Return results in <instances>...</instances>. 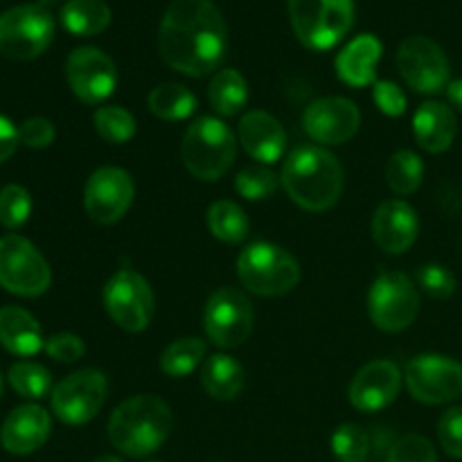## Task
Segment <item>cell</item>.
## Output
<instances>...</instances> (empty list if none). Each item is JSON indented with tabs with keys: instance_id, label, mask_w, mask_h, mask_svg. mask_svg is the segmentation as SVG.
I'll return each instance as SVG.
<instances>
[{
	"instance_id": "cell-1",
	"label": "cell",
	"mask_w": 462,
	"mask_h": 462,
	"mask_svg": "<svg viewBox=\"0 0 462 462\" xmlns=\"http://www.w3.org/2000/svg\"><path fill=\"white\" fill-rule=\"evenodd\" d=\"M158 52L176 72L206 77L228 52V27L212 0H171L158 27Z\"/></svg>"
},
{
	"instance_id": "cell-2",
	"label": "cell",
	"mask_w": 462,
	"mask_h": 462,
	"mask_svg": "<svg viewBox=\"0 0 462 462\" xmlns=\"http://www.w3.org/2000/svg\"><path fill=\"white\" fill-rule=\"evenodd\" d=\"M289 199L307 212H325L337 206L343 194V167L332 152L323 147H298L280 171Z\"/></svg>"
},
{
	"instance_id": "cell-3",
	"label": "cell",
	"mask_w": 462,
	"mask_h": 462,
	"mask_svg": "<svg viewBox=\"0 0 462 462\" xmlns=\"http://www.w3.org/2000/svg\"><path fill=\"white\" fill-rule=\"evenodd\" d=\"M174 429L170 404L156 395L122 402L108 420V440L129 458H144L161 449Z\"/></svg>"
},
{
	"instance_id": "cell-4",
	"label": "cell",
	"mask_w": 462,
	"mask_h": 462,
	"mask_svg": "<svg viewBox=\"0 0 462 462\" xmlns=\"http://www.w3.org/2000/svg\"><path fill=\"white\" fill-rule=\"evenodd\" d=\"M183 165L194 179L212 183L228 174L237 156V138L224 120L201 116L188 126L180 144Z\"/></svg>"
},
{
	"instance_id": "cell-5",
	"label": "cell",
	"mask_w": 462,
	"mask_h": 462,
	"mask_svg": "<svg viewBox=\"0 0 462 462\" xmlns=\"http://www.w3.org/2000/svg\"><path fill=\"white\" fill-rule=\"evenodd\" d=\"M239 282L262 298H278L300 282V264L282 246L271 242L248 244L237 257Z\"/></svg>"
},
{
	"instance_id": "cell-6",
	"label": "cell",
	"mask_w": 462,
	"mask_h": 462,
	"mask_svg": "<svg viewBox=\"0 0 462 462\" xmlns=\"http://www.w3.org/2000/svg\"><path fill=\"white\" fill-rule=\"evenodd\" d=\"M298 41L311 50L341 43L355 25V0H287Z\"/></svg>"
},
{
	"instance_id": "cell-7",
	"label": "cell",
	"mask_w": 462,
	"mask_h": 462,
	"mask_svg": "<svg viewBox=\"0 0 462 462\" xmlns=\"http://www.w3.org/2000/svg\"><path fill=\"white\" fill-rule=\"evenodd\" d=\"M54 39V18L41 3L18 5L0 14V54L14 61L41 57Z\"/></svg>"
},
{
	"instance_id": "cell-8",
	"label": "cell",
	"mask_w": 462,
	"mask_h": 462,
	"mask_svg": "<svg viewBox=\"0 0 462 462\" xmlns=\"http://www.w3.org/2000/svg\"><path fill=\"white\" fill-rule=\"evenodd\" d=\"M104 310L120 329L144 332L156 314V296L144 275L134 269H120L104 284Z\"/></svg>"
},
{
	"instance_id": "cell-9",
	"label": "cell",
	"mask_w": 462,
	"mask_h": 462,
	"mask_svg": "<svg viewBox=\"0 0 462 462\" xmlns=\"http://www.w3.org/2000/svg\"><path fill=\"white\" fill-rule=\"evenodd\" d=\"M368 314L377 329L388 334L404 332L420 314V291L402 271H383L374 278L368 293Z\"/></svg>"
},
{
	"instance_id": "cell-10",
	"label": "cell",
	"mask_w": 462,
	"mask_h": 462,
	"mask_svg": "<svg viewBox=\"0 0 462 462\" xmlns=\"http://www.w3.org/2000/svg\"><path fill=\"white\" fill-rule=\"evenodd\" d=\"M52 282L48 260L30 239L5 235L0 239V287L21 298L43 296Z\"/></svg>"
},
{
	"instance_id": "cell-11",
	"label": "cell",
	"mask_w": 462,
	"mask_h": 462,
	"mask_svg": "<svg viewBox=\"0 0 462 462\" xmlns=\"http://www.w3.org/2000/svg\"><path fill=\"white\" fill-rule=\"evenodd\" d=\"M253 323H255V310L239 289L221 287L208 298L203 328L208 341L221 350H235L244 346L253 334Z\"/></svg>"
},
{
	"instance_id": "cell-12",
	"label": "cell",
	"mask_w": 462,
	"mask_h": 462,
	"mask_svg": "<svg viewBox=\"0 0 462 462\" xmlns=\"http://www.w3.org/2000/svg\"><path fill=\"white\" fill-rule=\"evenodd\" d=\"M108 382L106 374L95 368L77 370L52 388L50 404L52 413L68 427H81L97 418L106 404Z\"/></svg>"
},
{
	"instance_id": "cell-13",
	"label": "cell",
	"mask_w": 462,
	"mask_h": 462,
	"mask_svg": "<svg viewBox=\"0 0 462 462\" xmlns=\"http://www.w3.org/2000/svg\"><path fill=\"white\" fill-rule=\"evenodd\" d=\"M404 383L422 404H449L462 395V364L451 356L420 355L406 364Z\"/></svg>"
},
{
	"instance_id": "cell-14",
	"label": "cell",
	"mask_w": 462,
	"mask_h": 462,
	"mask_svg": "<svg viewBox=\"0 0 462 462\" xmlns=\"http://www.w3.org/2000/svg\"><path fill=\"white\" fill-rule=\"evenodd\" d=\"M397 68L415 93L436 95L449 86L451 66L445 50L427 36H409L397 50Z\"/></svg>"
},
{
	"instance_id": "cell-15",
	"label": "cell",
	"mask_w": 462,
	"mask_h": 462,
	"mask_svg": "<svg viewBox=\"0 0 462 462\" xmlns=\"http://www.w3.org/2000/svg\"><path fill=\"white\" fill-rule=\"evenodd\" d=\"M66 79L79 102L99 106L117 88V68L106 52L93 45H84L68 54Z\"/></svg>"
},
{
	"instance_id": "cell-16",
	"label": "cell",
	"mask_w": 462,
	"mask_h": 462,
	"mask_svg": "<svg viewBox=\"0 0 462 462\" xmlns=\"http://www.w3.org/2000/svg\"><path fill=\"white\" fill-rule=\"evenodd\" d=\"M135 197L134 179L122 167H99L84 185V210L99 226L117 224Z\"/></svg>"
},
{
	"instance_id": "cell-17",
	"label": "cell",
	"mask_w": 462,
	"mask_h": 462,
	"mask_svg": "<svg viewBox=\"0 0 462 462\" xmlns=\"http://www.w3.org/2000/svg\"><path fill=\"white\" fill-rule=\"evenodd\" d=\"M361 111L347 97H323L307 106L302 129L320 147L346 144L359 134Z\"/></svg>"
},
{
	"instance_id": "cell-18",
	"label": "cell",
	"mask_w": 462,
	"mask_h": 462,
	"mask_svg": "<svg viewBox=\"0 0 462 462\" xmlns=\"http://www.w3.org/2000/svg\"><path fill=\"white\" fill-rule=\"evenodd\" d=\"M402 382H404V374L395 361H370L355 374L347 397H350V404L361 413H377L397 400Z\"/></svg>"
},
{
	"instance_id": "cell-19",
	"label": "cell",
	"mask_w": 462,
	"mask_h": 462,
	"mask_svg": "<svg viewBox=\"0 0 462 462\" xmlns=\"http://www.w3.org/2000/svg\"><path fill=\"white\" fill-rule=\"evenodd\" d=\"M373 242L388 255H402L415 244L420 233L418 212L402 199L383 201L374 210L373 224H370Z\"/></svg>"
},
{
	"instance_id": "cell-20",
	"label": "cell",
	"mask_w": 462,
	"mask_h": 462,
	"mask_svg": "<svg viewBox=\"0 0 462 462\" xmlns=\"http://www.w3.org/2000/svg\"><path fill=\"white\" fill-rule=\"evenodd\" d=\"M50 431H52V420L43 406H18L5 418L0 429V445L7 454L30 456L48 442Z\"/></svg>"
},
{
	"instance_id": "cell-21",
	"label": "cell",
	"mask_w": 462,
	"mask_h": 462,
	"mask_svg": "<svg viewBox=\"0 0 462 462\" xmlns=\"http://www.w3.org/2000/svg\"><path fill=\"white\" fill-rule=\"evenodd\" d=\"M237 138L244 152L262 165L278 162L287 149V131L278 117L266 111H248L239 120Z\"/></svg>"
},
{
	"instance_id": "cell-22",
	"label": "cell",
	"mask_w": 462,
	"mask_h": 462,
	"mask_svg": "<svg viewBox=\"0 0 462 462\" xmlns=\"http://www.w3.org/2000/svg\"><path fill=\"white\" fill-rule=\"evenodd\" d=\"M383 45L377 36L359 34L352 39L337 57V75L352 88H365L377 81V63Z\"/></svg>"
},
{
	"instance_id": "cell-23",
	"label": "cell",
	"mask_w": 462,
	"mask_h": 462,
	"mask_svg": "<svg viewBox=\"0 0 462 462\" xmlns=\"http://www.w3.org/2000/svg\"><path fill=\"white\" fill-rule=\"evenodd\" d=\"M458 134L456 113L442 102H424L413 116V135L429 153H442L454 144Z\"/></svg>"
},
{
	"instance_id": "cell-24",
	"label": "cell",
	"mask_w": 462,
	"mask_h": 462,
	"mask_svg": "<svg viewBox=\"0 0 462 462\" xmlns=\"http://www.w3.org/2000/svg\"><path fill=\"white\" fill-rule=\"evenodd\" d=\"M0 346L16 356H34L45 347L41 325L21 307L0 310Z\"/></svg>"
},
{
	"instance_id": "cell-25",
	"label": "cell",
	"mask_w": 462,
	"mask_h": 462,
	"mask_svg": "<svg viewBox=\"0 0 462 462\" xmlns=\"http://www.w3.org/2000/svg\"><path fill=\"white\" fill-rule=\"evenodd\" d=\"M203 391L219 402H233L246 386V373L237 359L228 355H212L201 368Z\"/></svg>"
},
{
	"instance_id": "cell-26",
	"label": "cell",
	"mask_w": 462,
	"mask_h": 462,
	"mask_svg": "<svg viewBox=\"0 0 462 462\" xmlns=\"http://www.w3.org/2000/svg\"><path fill=\"white\" fill-rule=\"evenodd\" d=\"M59 16L75 36H97L111 25V7L104 0H68Z\"/></svg>"
},
{
	"instance_id": "cell-27",
	"label": "cell",
	"mask_w": 462,
	"mask_h": 462,
	"mask_svg": "<svg viewBox=\"0 0 462 462\" xmlns=\"http://www.w3.org/2000/svg\"><path fill=\"white\" fill-rule=\"evenodd\" d=\"M208 99L221 117L239 116L248 104V84L242 72L235 68L217 72L208 86Z\"/></svg>"
},
{
	"instance_id": "cell-28",
	"label": "cell",
	"mask_w": 462,
	"mask_h": 462,
	"mask_svg": "<svg viewBox=\"0 0 462 462\" xmlns=\"http://www.w3.org/2000/svg\"><path fill=\"white\" fill-rule=\"evenodd\" d=\"M147 106L158 120L180 122L188 120L197 111V97L192 90L176 81H165V84L153 86L147 97Z\"/></svg>"
},
{
	"instance_id": "cell-29",
	"label": "cell",
	"mask_w": 462,
	"mask_h": 462,
	"mask_svg": "<svg viewBox=\"0 0 462 462\" xmlns=\"http://www.w3.org/2000/svg\"><path fill=\"white\" fill-rule=\"evenodd\" d=\"M208 230L224 244H242L248 237V217L235 201L221 199L208 208Z\"/></svg>"
},
{
	"instance_id": "cell-30",
	"label": "cell",
	"mask_w": 462,
	"mask_h": 462,
	"mask_svg": "<svg viewBox=\"0 0 462 462\" xmlns=\"http://www.w3.org/2000/svg\"><path fill=\"white\" fill-rule=\"evenodd\" d=\"M208 346L203 338L185 337L170 343L161 355V370L171 379H183L192 374L206 361Z\"/></svg>"
},
{
	"instance_id": "cell-31",
	"label": "cell",
	"mask_w": 462,
	"mask_h": 462,
	"mask_svg": "<svg viewBox=\"0 0 462 462\" xmlns=\"http://www.w3.org/2000/svg\"><path fill=\"white\" fill-rule=\"evenodd\" d=\"M424 180V162L411 149H400L386 165V183L400 197L418 192Z\"/></svg>"
},
{
	"instance_id": "cell-32",
	"label": "cell",
	"mask_w": 462,
	"mask_h": 462,
	"mask_svg": "<svg viewBox=\"0 0 462 462\" xmlns=\"http://www.w3.org/2000/svg\"><path fill=\"white\" fill-rule=\"evenodd\" d=\"M95 131L108 144H126L134 140L138 125L135 117L122 106H99L93 116Z\"/></svg>"
},
{
	"instance_id": "cell-33",
	"label": "cell",
	"mask_w": 462,
	"mask_h": 462,
	"mask_svg": "<svg viewBox=\"0 0 462 462\" xmlns=\"http://www.w3.org/2000/svg\"><path fill=\"white\" fill-rule=\"evenodd\" d=\"M9 386L25 400H41L52 388V377H50L48 368L34 361H18L9 368Z\"/></svg>"
},
{
	"instance_id": "cell-34",
	"label": "cell",
	"mask_w": 462,
	"mask_h": 462,
	"mask_svg": "<svg viewBox=\"0 0 462 462\" xmlns=\"http://www.w3.org/2000/svg\"><path fill=\"white\" fill-rule=\"evenodd\" d=\"M280 176L266 165H253L235 176V189L246 201H264L271 199L280 188Z\"/></svg>"
},
{
	"instance_id": "cell-35",
	"label": "cell",
	"mask_w": 462,
	"mask_h": 462,
	"mask_svg": "<svg viewBox=\"0 0 462 462\" xmlns=\"http://www.w3.org/2000/svg\"><path fill=\"white\" fill-rule=\"evenodd\" d=\"M32 215V197L23 185H5L0 189V226L18 230L27 224Z\"/></svg>"
},
{
	"instance_id": "cell-36",
	"label": "cell",
	"mask_w": 462,
	"mask_h": 462,
	"mask_svg": "<svg viewBox=\"0 0 462 462\" xmlns=\"http://www.w3.org/2000/svg\"><path fill=\"white\" fill-rule=\"evenodd\" d=\"M332 451L341 462H365L370 454V438L359 424H341L332 436Z\"/></svg>"
},
{
	"instance_id": "cell-37",
	"label": "cell",
	"mask_w": 462,
	"mask_h": 462,
	"mask_svg": "<svg viewBox=\"0 0 462 462\" xmlns=\"http://www.w3.org/2000/svg\"><path fill=\"white\" fill-rule=\"evenodd\" d=\"M415 282L436 300H447L456 293V275L445 264H436V262L420 266L415 271Z\"/></svg>"
},
{
	"instance_id": "cell-38",
	"label": "cell",
	"mask_w": 462,
	"mask_h": 462,
	"mask_svg": "<svg viewBox=\"0 0 462 462\" xmlns=\"http://www.w3.org/2000/svg\"><path fill=\"white\" fill-rule=\"evenodd\" d=\"M386 462H438V454L424 436L406 433L393 442Z\"/></svg>"
},
{
	"instance_id": "cell-39",
	"label": "cell",
	"mask_w": 462,
	"mask_h": 462,
	"mask_svg": "<svg viewBox=\"0 0 462 462\" xmlns=\"http://www.w3.org/2000/svg\"><path fill=\"white\" fill-rule=\"evenodd\" d=\"M438 440L445 454L462 460V406L445 411L438 422Z\"/></svg>"
},
{
	"instance_id": "cell-40",
	"label": "cell",
	"mask_w": 462,
	"mask_h": 462,
	"mask_svg": "<svg viewBox=\"0 0 462 462\" xmlns=\"http://www.w3.org/2000/svg\"><path fill=\"white\" fill-rule=\"evenodd\" d=\"M373 99L377 104L379 111L388 117H400L406 113L409 99H406L404 90L393 81H374L373 84Z\"/></svg>"
},
{
	"instance_id": "cell-41",
	"label": "cell",
	"mask_w": 462,
	"mask_h": 462,
	"mask_svg": "<svg viewBox=\"0 0 462 462\" xmlns=\"http://www.w3.org/2000/svg\"><path fill=\"white\" fill-rule=\"evenodd\" d=\"M45 352L59 364H75L86 355V346L77 334L59 332L45 341Z\"/></svg>"
},
{
	"instance_id": "cell-42",
	"label": "cell",
	"mask_w": 462,
	"mask_h": 462,
	"mask_svg": "<svg viewBox=\"0 0 462 462\" xmlns=\"http://www.w3.org/2000/svg\"><path fill=\"white\" fill-rule=\"evenodd\" d=\"M21 144L30 149H48L57 138V129L48 117H30L18 126Z\"/></svg>"
},
{
	"instance_id": "cell-43",
	"label": "cell",
	"mask_w": 462,
	"mask_h": 462,
	"mask_svg": "<svg viewBox=\"0 0 462 462\" xmlns=\"http://www.w3.org/2000/svg\"><path fill=\"white\" fill-rule=\"evenodd\" d=\"M21 144V135L9 117L0 116V165L14 156L16 147Z\"/></svg>"
},
{
	"instance_id": "cell-44",
	"label": "cell",
	"mask_w": 462,
	"mask_h": 462,
	"mask_svg": "<svg viewBox=\"0 0 462 462\" xmlns=\"http://www.w3.org/2000/svg\"><path fill=\"white\" fill-rule=\"evenodd\" d=\"M447 97L462 113V79L449 81V86H447Z\"/></svg>"
},
{
	"instance_id": "cell-45",
	"label": "cell",
	"mask_w": 462,
	"mask_h": 462,
	"mask_svg": "<svg viewBox=\"0 0 462 462\" xmlns=\"http://www.w3.org/2000/svg\"><path fill=\"white\" fill-rule=\"evenodd\" d=\"M93 462H122V460L116 458V456H99V458H95Z\"/></svg>"
},
{
	"instance_id": "cell-46",
	"label": "cell",
	"mask_w": 462,
	"mask_h": 462,
	"mask_svg": "<svg viewBox=\"0 0 462 462\" xmlns=\"http://www.w3.org/2000/svg\"><path fill=\"white\" fill-rule=\"evenodd\" d=\"M39 3L43 5V7H48V9H50V7H52V5H57L59 0H39Z\"/></svg>"
},
{
	"instance_id": "cell-47",
	"label": "cell",
	"mask_w": 462,
	"mask_h": 462,
	"mask_svg": "<svg viewBox=\"0 0 462 462\" xmlns=\"http://www.w3.org/2000/svg\"><path fill=\"white\" fill-rule=\"evenodd\" d=\"M3 386H5V379H3V373H0V395H3Z\"/></svg>"
},
{
	"instance_id": "cell-48",
	"label": "cell",
	"mask_w": 462,
	"mask_h": 462,
	"mask_svg": "<svg viewBox=\"0 0 462 462\" xmlns=\"http://www.w3.org/2000/svg\"><path fill=\"white\" fill-rule=\"evenodd\" d=\"M152 462H156V460H152Z\"/></svg>"
}]
</instances>
